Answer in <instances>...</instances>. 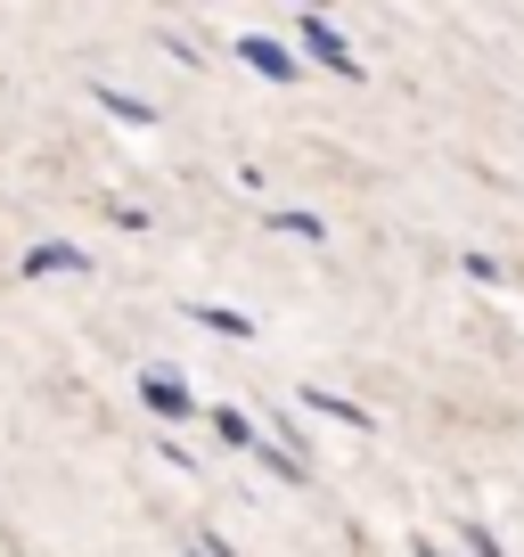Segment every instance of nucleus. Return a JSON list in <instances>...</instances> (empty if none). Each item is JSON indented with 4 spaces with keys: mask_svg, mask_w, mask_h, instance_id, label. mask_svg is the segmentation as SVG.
<instances>
[{
    "mask_svg": "<svg viewBox=\"0 0 524 557\" xmlns=\"http://www.w3.org/2000/svg\"><path fill=\"white\" fill-rule=\"evenodd\" d=\"M467 549H475V557H500V541H491L484 524H467Z\"/></svg>",
    "mask_w": 524,
    "mask_h": 557,
    "instance_id": "0eeeda50",
    "label": "nucleus"
},
{
    "mask_svg": "<svg viewBox=\"0 0 524 557\" xmlns=\"http://www.w3.org/2000/svg\"><path fill=\"white\" fill-rule=\"evenodd\" d=\"M296 34H303V50H312V58H320V66H336V74H361V58H352V50H345V34H336V25H328V17H303V25H296Z\"/></svg>",
    "mask_w": 524,
    "mask_h": 557,
    "instance_id": "f257e3e1",
    "label": "nucleus"
},
{
    "mask_svg": "<svg viewBox=\"0 0 524 557\" xmlns=\"http://www.w3.org/2000/svg\"><path fill=\"white\" fill-rule=\"evenodd\" d=\"M189 557H213V549H189Z\"/></svg>",
    "mask_w": 524,
    "mask_h": 557,
    "instance_id": "1a4fd4ad",
    "label": "nucleus"
},
{
    "mask_svg": "<svg viewBox=\"0 0 524 557\" xmlns=\"http://www.w3.org/2000/svg\"><path fill=\"white\" fill-rule=\"evenodd\" d=\"M213 426H222V443H246V451H254V426H246L238 410H222V418H213Z\"/></svg>",
    "mask_w": 524,
    "mask_h": 557,
    "instance_id": "423d86ee",
    "label": "nucleus"
},
{
    "mask_svg": "<svg viewBox=\"0 0 524 557\" xmlns=\"http://www.w3.org/2000/svg\"><path fill=\"white\" fill-rule=\"evenodd\" d=\"M140 394H148V410L189 418V385H180V377H164V369H148V377H140Z\"/></svg>",
    "mask_w": 524,
    "mask_h": 557,
    "instance_id": "7ed1b4c3",
    "label": "nucleus"
},
{
    "mask_svg": "<svg viewBox=\"0 0 524 557\" xmlns=\"http://www.w3.org/2000/svg\"><path fill=\"white\" fill-rule=\"evenodd\" d=\"M25 271H34V278H41V271H74V278H83L90 262L74 255V246H34V255H25Z\"/></svg>",
    "mask_w": 524,
    "mask_h": 557,
    "instance_id": "20e7f679",
    "label": "nucleus"
},
{
    "mask_svg": "<svg viewBox=\"0 0 524 557\" xmlns=\"http://www.w3.org/2000/svg\"><path fill=\"white\" fill-rule=\"evenodd\" d=\"M419 557H442V549H426V541H419Z\"/></svg>",
    "mask_w": 524,
    "mask_h": 557,
    "instance_id": "6e6552de",
    "label": "nucleus"
},
{
    "mask_svg": "<svg viewBox=\"0 0 524 557\" xmlns=\"http://www.w3.org/2000/svg\"><path fill=\"white\" fill-rule=\"evenodd\" d=\"M303 9H320V0H303Z\"/></svg>",
    "mask_w": 524,
    "mask_h": 557,
    "instance_id": "9d476101",
    "label": "nucleus"
},
{
    "mask_svg": "<svg viewBox=\"0 0 524 557\" xmlns=\"http://www.w3.org/2000/svg\"><path fill=\"white\" fill-rule=\"evenodd\" d=\"M99 107H107V115H123V123H157V107L132 99V90H99Z\"/></svg>",
    "mask_w": 524,
    "mask_h": 557,
    "instance_id": "39448f33",
    "label": "nucleus"
},
{
    "mask_svg": "<svg viewBox=\"0 0 524 557\" xmlns=\"http://www.w3.org/2000/svg\"><path fill=\"white\" fill-rule=\"evenodd\" d=\"M238 58H246L254 74H271V83H296V58H287L279 41H262V34H246V41H238Z\"/></svg>",
    "mask_w": 524,
    "mask_h": 557,
    "instance_id": "f03ea898",
    "label": "nucleus"
}]
</instances>
